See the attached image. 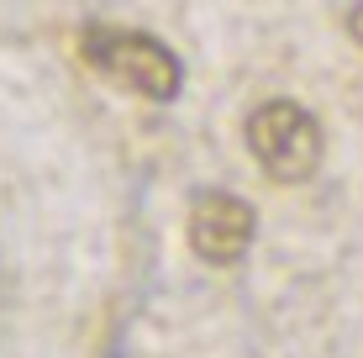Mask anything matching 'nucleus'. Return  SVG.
I'll return each instance as SVG.
<instances>
[{
	"mask_svg": "<svg viewBox=\"0 0 363 358\" xmlns=\"http://www.w3.org/2000/svg\"><path fill=\"white\" fill-rule=\"evenodd\" d=\"M84 58L106 74V79L137 90L143 101H174L184 84V64L179 53L153 32L137 27H84Z\"/></svg>",
	"mask_w": 363,
	"mask_h": 358,
	"instance_id": "f03ea898",
	"label": "nucleus"
},
{
	"mask_svg": "<svg viewBox=\"0 0 363 358\" xmlns=\"http://www.w3.org/2000/svg\"><path fill=\"white\" fill-rule=\"evenodd\" d=\"M242 138H247L253 164L274 184H311L321 158H327V132H321L316 111L300 106V101H284V95L247 111Z\"/></svg>",
	"mask_w": 363,
	"mask_h": 358,
	"instance_id": "f257e3e1",
	"label": "nucleus"
},
{
	"mask_svg": "<svg viewBox=\"0 0 363 358\" xmlns=\"http://www.w3.org/2000/svg\"><path fill=\"white\" fill-rule=\"evenodd\" d=\"M190 253L211 269L242 264V253L258 237V211L253 201H242L237 190H200L190 201V221H184Z\"/></svg>",
	"mask_w": 363,
	"mask_h": 358,
	"instance_id": "7ed1b4c3",
	"label": "nucleus"
},
{
	"mask_svg": "<svg viewBox=\"0 0 363 358\" xmlns=\"http://www.w3.org/2000/svg\"><path fill=\"white\" fill-rule=\"evenodd\" d=\"M347 37H353V43L363 47V0H358L353 11H347Z\"/></svg>",
	"mask_w": 363,
	"mask_h": 358,
	"instance_id": "20e7f679",
	"label": "nucleus"
}]
</instances>
